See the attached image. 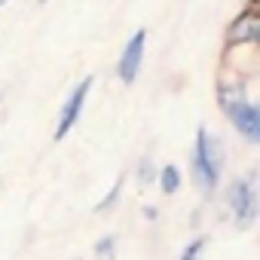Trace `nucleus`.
<instances>
[{"mask_svg":"<svg viewBox=\"0 0 260 260\" xmlns=\"http://www.w3.org/2000/svg\"><path fill=\"white\" fill-rule=\"evenodd\" d=\"M242 43H260V13L251 0L248 10L236 16V22L226 31V46H242Z\"/></svg>","mask_w":260,"mask_h":260,"instance_id":"obj_6","label":"nucleus"},{"mask_svg":"<svg viewBox=\"0 0 260 260\" xmlns=\"http://www.w3.org/2000/svg\"><path fill=\"white\" fill-rule=\"evenodd\" d=\"M4 4H10V0H0V7H4Z\"/></svg>","mask_w":260,"mask_h":260,"instance_id":"obj_12","label":"nucleus"},{"mask_svg":"<svg viewBox=\"0 0 260 260\" xmlns=\"http://www.w3.org/2000/svg\"><path fill=\"white\" fill-rule=\"evenodd\" d=\"M156 178H159V187H162L166 196L178 193V187H181V169H178V166H162V169L156 172Z\"/></svg>","mask_w":260,"mask_h":260,"instance_id":"obj_7","label":"nucleus"},{"mask_svg":"<svg viewBox=\"0 0 260 260\" xmlns=\"http://www.w3.org/2000/svg\"><path fill=\"white\" fill-rule=\"evenodd\" d=\"M92 83H95L92 77L80 80V83H77V89L64 98V107H61V116H58V125H55V135H52L55 141H64V135L77 125V119H80V113H83V104H86V98H89Z\"/></svg>","mask_w":260,"mask_h":260,"instance_id":"obj_5","label":"nucleus"},{"mask_svg":"<svg viewBox=\"0 0 260 260\" xmlns=\"http://www.w3.org/2000/svg\"><path fill=\"white\" fill-rule=\"evenodd\" d=\"M113 254H116V236H104V239H98V245H95V257H98V260H113Z\"/></svg>","mask_w":260,"mask_h":260,"instance_id":"obj_9","label":"nucleus"},{"mask_svg":"<svg viewBox=\"0 0 260 260\" xmlns=\"http://www.w3.org/2000/svg\"><path fill=\"white\" fill-rule=\"evenodd\" d=\"M226 202H230V211H233V220L239 230L251 226L254 217H257V193H254V175H245V178H236L230 184V193H226Z\"/></svg>","mask_w":260,"mask_h":260,"instance_id":"obj_3","label":"nucleus"},{"mask_svg":"<svg viewBox=\"0 0 260 260\" xmlns=\"http://www.w3.org/2000/svg\"><path fill=\"white\" fill-rule=\"evenodd\" d=\"M144 46H147V31L138 28L132 37H128V43H125V49H122V55L116 61V74H119V80L125 86H132L138 80V71H141V61H144Z\"/></svg>","mask_w":260,"mask_h":260,"instance_id":"obj_4","label":"nucleus"},{"mask_svg":"<svg viewBox=\"0 0 260 260\" xmlns=\"http://www.w3.org/2000/svg\"><path fill=\"white\" fill-rule=\"evenodd\" d=\"M217 101L226 113V119L239 128V132L257 144L260 141V107L248 98V83L239 80H217Z\"/></svg>","mask_w":260,"mask_h":260,"instance_id":"obj_1","label":"nucleus"},{"mask_svg":"<svg viewBox=\"0 0 260 260\" xmlns=\"http://www.w3.org/2000/svg\"><path fill=\"white\" fill-rule=\"evenodd\" d=\"M122 184H125V178H116V184L110 187V193H107V196H104V199H101V202L95 205V211H98V214H107V211H110V208H113V205L119 202V193H122Z\"/></svg>","mask_w":260,"mask_h":260,"instance_id":"obj_8","label":"nucleus"},{"mask_svg":"<svg viewBox=\"0 0 260 260\" xmlns=\"http://www.w3.org/2000/svg\"><path fill=\"white\" fill-rule=\"evenodd\" d=\"M153 178H156V166H153V159H141L138 162V184H153Z\"/></svg>","mask_w":260,"mask_h":260,"instance_id":"obj_11","label":"nucleus"},{"mask_svg":"<svg viewBox=\"0 0 260 260\" xmlns=\"http://www.w3.org/2000/svg\"><path fill=\"white\" fill-rule=\"evenodd\" d=\"M205 245H208V239L205 236H196L187 248H184V254H181V260H199V254L205 251Z\"/></svg>","mask_w":260,"mask_h":260,"instance_id":"obj_10","label":"nucleus"},{"mask_svg":"<svg viewBox=\"0 0 260 260\" xmlns=\"http://www.w3.org/2000/svg\"><path fill=\"white\" fill-rule=\"evenodd\" d=\"M40 4H49V0H40Z\"/></svg>","mask_w":260,"mask_h":260,"instance_id":"obj_13","label":"nucleus"},{"mask_svg":"<svg viewBox=\"0 0 260 260\" xmlns=\"http://www.w3.org/2000/svg\"><path fill=\"white\" fill-rule=\"evenodd\" d=\"M220 169H223V147L208 128H196V144H193V178L205 196H211L220 184Z\"/></svg>","mask_w":260,"mask_h":260,"instance_id":"obj_2","label":"nucleus"}]
</instances>
